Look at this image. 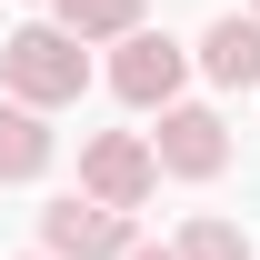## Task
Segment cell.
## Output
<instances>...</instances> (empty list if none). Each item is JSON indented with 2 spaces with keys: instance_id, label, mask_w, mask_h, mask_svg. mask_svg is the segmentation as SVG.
<instances>
[{
  "instance_id": "obj_1",
  "label": "cell",
  "mask_w": 260,
  "mask_h": 260,
  "mask_svg": "<svg viewBox=\"0 0 260 260\" xmlns=\"http://www.w3.org/2000/svg\"><path fill=\"white\" fill-rule=\"evenodd\" d=\"M0 80L30 100V110H60V100L90 90V60H80V40L50 20V30H10L0 40Z\"/></svg>"
},
{
  "instance_id": "obj_2",
  "label": "cell",
  "mask_w": 260,
  "mask_h": 260,
  "mask_svg": "<svg viewBox=\"0 0 260 260\" xmlns=\"http://www.w3.org/2000/svg\"><path fill=\"white\" fill-rule=\"evenodd\" d=\"M180 70H190V50H180L170 30H120L110 90H120L130 110H170V100H180Z\"/></svg>"
},
{
  "instance_id": "obj_3",
  "label": "cell",
  "mask_w": 260,
  "mask_h": 260,
  "mask_svg": "<svg viewBox=\"0 0 260 260\" xmlns=\"http://www.w3.org/2000/svg\"><path fill=\"white\" fill-rule=\"evenodd\" d=\"M40 240H50V260H120V250H130V210L70 190V200L40 210Z\"/></svg>"
},
{
  "instance_id": "obj_4",
  "label": "cell",
  "mask_w": 260,
  "mask_h": 260,
  "mask_svg": "<svg viewBox=\"0 0 260 260\" xmlns=\"http://www.w3.org/2000/svg\"><path fill=\"white\" fill-rule=\"evenodd\" d=\"M150 180H160V150H150V140H130V130H100L90 150H80V190L110 200V210H140Z\"/></svg>"
},
{
  "instance_id": "obj_5",
  "label": "cell",
  "mask_w": 260,
  "mask_h": 260,
  "mask_svg": "<svg viewBox=\"0 0 260 260\" xmlns=\"http://www.w3.org/2000/svg\"><path fill=\"white\" fill-rule=\"evenodd\" d=\"M150 150H160V170H180V180H210V170H230V130L210 120V110H160Z\"/></svg>"
},
{
  "instance_id": "obj_6",
  "label": "cell",
  "mask_w": 260,
  "mask_h": 260,
  "mask_svg": "<svg viewBox=\"0 0 260 260\" xmlns=\"http://www.w3.org/2000/svg\"><path fill=\"white\" fill-rule=\"evenodd\" d=\"M200 70H210L220 90H250V80H260V10H250V20H240V10H230V20H210Z\"/></svg>"
},
{
  "instance_id": "obj_7",
  "label": "cell",
  "mask_w": 260,
  "mask_h": 260,
  "mask_svg": "<svg viewBox=\"0 0 260 260\" xmlns=\"http://www.w3.org/2000/svg\"><path fill=\"white\" fill-rule=\"evenodd\" d=\"M30 170H50V130L30 100H10L0 110V180H30Z\"/></svg>"
},
{
  "instance_id": "obj_8",
  "label": "cell",
  "mask_w": 260,
  "mask_h": 260,
  "mask_svg": "<svg viewBox=\"0 0 260 260\" xmlns=\"http://www.w3.org/2000/svg\"><path fill=\"white\" fill-rule=\"evenodd\" d=\"M50 10H60L70 40H120V30H140V0H50Z\"/></svg>"
},
{
  "instance_id": "obj_9",
  "label": "cell",
  "mask_w": 260,
  "mask_h": 260,
  "mask_svg": "<svg viewBox=\"0 0 260 260\" xmlns=\"http://www.w3.org/2000/svg\"><path fill=\"white\" fill-rule=\"evenodd\" d=\"M180 260H250V230H230V220H190V230H180Z\"/></svg>"
},
{
  "instance_id": "obj_10",
  "label": "cell",
  "mask_w": 260,
  "mask_h": 260,
  "mask_svg": "<svg viewBox=\"0 0 260 260\" xmlns=\"http://www.w3.org/2000/svg\"><path fill=\"white\" fill-rule=\"evenodd\" d=\"M120 260H180V250H150V240H130V250H120Z\"/></svg>"
},
{
  "instance_id": "obj_11",
  "label": "cell",
  "mask_w": 260,
  "mask_h": 260,
  "mask_svg": "<svg viewBox=\"0 0 260 260\" xmlns=\"http://www.w3.org/2000/svg\"><path fill=\"white\" fill-rule=\"evenodd\" d=\"M250 10H260V0H250Z\"/></svg>"
}]
</instances>
